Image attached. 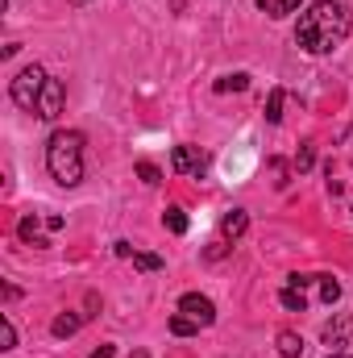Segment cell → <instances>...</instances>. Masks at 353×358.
<instances>
[{"label": "cell", "instance_id": "9c48e42d", "mask_svg": "<svg viewBox=\"0 0 353 358\" xmlns=\"http://www.w3.org/2000/svg\"><path fill=\"white\" fill-rule=\"evenodd\" d=\"M274 342H278V355H283V358H299V355H303V338H299L295 329H278V338H274Z\"/></svg>", "mask_w": 353, "mask_h": 358}, {"label": "cell", "instance_id": "6da1fadb", "mask_svg": "<svg viewBox=\"0 0 353 358\" xmlns=\"http://www.w3.org/2000/svg\"><path fill=\"white\" fill-rule=\"evenodd\" d=\"M350 38V8L341 0H312L299 13L295 25V46L308 55H333Z\"/></svg>", "mask_w": 353, "mask_h": 358}, {"label": "cell", "instance_id": "44dd1931", "mask_svg": "<svg viewBox=\"0 0 353 358\" xmlns=\"http://www.w3.org/2000/svg\"><path fill=\"white\" fill-rule=\"evenodd\" d=\"M133 267L137 271H163V259L158 255H133Z\"/></svg>", "mask_w": 353, "mask_h": 358}, {"label": "cell", "instance_id": "ac0fdd59", "mask_svg": "<svg viewBox=\"0 0 353 358\" xmlns=\"http://www.w3.org/2000/svg\"><path fill=\"white\" fill-rule=\"evenodd\" d=\"M212 88H216V92H246V88H250V76H246V71H237V76H225V80H216Z\"/></svg>", "mask_w": 353, "mask_h": 358}, {"label": "cell", "instance_id": "ba28073f", "mask_svg": "<svg viewBox=\"0 0 353 358\" xmlns=\"http://www.w3.org/2000/svg\"><path fill=\"white\" fill-rule=\"evenodd\" d=\"M246 229H250V213H246V208H233V213L220 217V238H225V242H237Z\"/></svg>", "mask_w": 353, "mask_h": 358}, {"label": "cell", "instance_id": "5b68a950", "mask_svg": "<svg viewBox=\"0 0 353 358\" xmlns=\"http://www.w3.org/2000/svg\"><path fill=\"white\" fill-rule=\"evenodd\" d=\"M63 100H67V88H63V80H46V88L38 96V117L42 121H59V113H63Z\"/></svg>", "mask_w": 353, "mask_h": 358}, {"label": "cell", "instance_id": "d4e9b609", "mask_svg": "<svg viewBox=\"0 0 353 358\" xmlns=\"http://www.w3.org/2000/svg\"><path fill=\"white\" fill-rule=\"evenodd\" d=\"M171 4H175V8H183V4H187V0H171Z\"/></svg>", "mask_w": 353, "mask_h": 358}, {"label": "cell", "instance_id": "8992f818", "mask_svg": "<svg viewBox=\"0 0 353 358\" xmlns=\"http://www.w3.org/2000/svg\"><path fill=\"white\" fill-rule=\"evenodd\" d=\"M179 313L191 317V321H200V325H212V321H216V304H212L208 296H200V292H187V296L179 300Z\"/></svg>", "mask_w": 353, "mask_h": 358}, {"label": "cell", "instance_id": "d6986e66", "mask_svg": "<svg viewBox=\"0 0 353 358\" xmlns=\"http://www.w3.org/2000/svg\"><path fill=\"white\" fill-rule=\"evenodd\" d=\"M312 163H316V146H312V142H303V146H299V155H295V171L303 176V171H312Z\"/></svg>", "mask_w": 353, "mask_h": 358}, {"label": "cell", "instance_id": "7a4b0ae2", "mask_svg": "<svg viewBox=\"0 0 353 358\" xmlns=\"http://www.w3.org/2000/svg\"><path fill=\"white\" fill-rule=\"evenodd\" d=\"M46 167H50L54 183L75 187V183L84 179V134H80V129H59V134H50V142H46Z\"/></svg>", "mask_w": 353, "mask_h": 358}, {"label": "cell", "instance_id": "484cf974", "mask_svg": "<svg viewBox=\"0 0 353 358\" xmlns=\"http://www.w3.org/2000/svg\"><path fill=\"white\" fill-rule=\"evenodd\" d=\"M71 4H75V8H80V4H88V0H71Z\"/></svg>", "mask_w": 353, "mask_h": 358}, {"label": "cell", "instance_id": "4316f807", "mask_svg": "<svg viewBox=\"0 0 353 358\" xmlns=\"http://www.w3.org/2000/svg\"><path fill=\"white\" fill-rule=\"evenodd\" d=\"M329 358H345V355H341V350H337V355H329Z\"/></svg>", "mask_w": 353, "mask_h": 358}, {"label": "cell", "instance_id": "52a82bcc", "mask_svg": "<svg viewBox=\"0 0 353 358\" xmlns=\"http://www.w3.org/2000/svg\"><path fill=\"white\" fill-rule=\"evenodd\" d=\"M350 338H353V317H350V313H337V317H333V321H329V325L320 329V342H324L329 350H333V346L341 350V346H345Z\"/></svg>", "mask_w": 353, "mask_h": 358}, {"label": "cell", "instance_id": "277c9868", "mask_svg": "<svg viewBox=\"0 0 353 358\" xmlns=\"http://www.w3.org/2000/svg\"><path fill=\"white\" fill-rule=\"evenodd\" d=\"M171 167H175L179 176H191V179H200L204 171H208V155L200 150V146H175L171 150Z\"/></svg>", "mask_w": 353, "mask_h": 358}, {"label": "cell", "instance_id": "4fadbf2b", "mask_svg": "<svg viewBox=\"0 0 353 358\" xmlns=\"http://www.w3.org/2000/svg\"><path fill=\"white\" fill-rule=\"evenodd\" d=\"M278 304L291 308V313H303V308H308V296H303L299 287H283V292H278Z\"/></svg>", "mask_w": 353, "mask_h": 358}, {"label": "cell", "instance_id": "5bb4252c", "mask_svg": "<svg viewBox=\"0 0 353 358\" xmlns=\"http://www.w3.org/2000/svg\"><path fill=\"white\" fill-rule=\"evenodd\" d=\"M283 100H287V92H283V88H274L270 96H266V121H270V125H278V121H283Z\"/></svg>", "mask_w": 353, "mask_h": 358}, {"label": "cell", "instance_id": "3957f363", "mask_svg": "<svg viewBox=\"0 0 353 358\" xmlns=\"http://www.w3.org/2000/svg\"><path fill=\"white\" fill-rule=\"evenodd\" d=\"M46 80H50V76H46L38 63H33V67H25V71H17V76H13V84H8L13 104L33 113V108H38V96H42V88H46Z\"/></svg>", "mask_w": 353, "mask_h": 358}, {"label": "cell", "instance_id": "9a60e30c", "mask_svg": "<svg viewBox=\"0 0 353 358\" xmlns=\"http://www.w3.org/2000/svg\"><path fill=\"white\" fill-rule=\"evenodd\" d=\"M200 329H204V325H200V321H191V317H183V313L171 317V334H175V338H191V334H200Z\"/></svg>", "mask_w": 353, "mask_h": 358}, {"label": "cell", "instance_id": "83f0119b", "mask_svg": "<svg viewBox=\"0 0 353 358\" xmlns=\"http://www.w3.org/2000/svg\"><path fill=\"white\" fill-rule=\"evenodd\" d=\"M133 358H146V355H133Z\"/></svg>", "mask_w": 353, "mask_h": 358}, {"label": "cell", "instance_id": "8fae6325", "mask_svg": "<svg viewBox=\"0 0 353 358\" xmlns=\"http://www.w3.org/2000/svg\"><path fill=\"white\" fill-rule=\"evenodd\" d=\"M299 4H303V0H258V8L270 13V17H291Z\"/></svg>", "mask_w": 353, "mask_h": 358}, {"label": "cell", "instance_id": "ffe728a7", "mask_svg": "<svg viewBox=\"0 0 353 358\" xmlns=\"http://www.w3.org/2000/svg\"><path fill=\"white\" fill-rule=\"evenodd\" d=\"M137 179L150 183V187H158V183H163V171H158L154 163H137Z\"/></svg>", "mask_w": 353, "mask_h": 358}, {"label": "cell", "instance_id": "e0dca14e", "mask_svg": "<svg viewBox=\"0 0 353 358\" xmlns=\"http://www.w3.org/2000/svg\"><path fill=\"white\" fill-rule=\"evenodd\" d=\"M17 234H21V242H33V246H46V238H38V217H21V225H17Z\"/></svg>", "mask_w": 353, "mask_h": 358}, {"label": "cell", "instance_id": "7c38bea8", "mask_svg": "<svg viewBox=\"0 0 353 358\" xmlns=\"http://www.w3.org/2000/svg\"><path fill=\"white\" fill-rule=\"evenodd\" d=\"M316 287H320V300H324V304H337V300H341V283H337L333 275H316Z\"/></svg>", "mask_w": 353, "mask_h": 358}, {"label": "cell", "instance_id": "7402d4cb", "mask_svg": "<svg viewBox=\"0 0 353 358\" xmlns=\"http://www.w3.org/2000/svg\"><path fill=\"white\" fill-rule=\"evenodd\" d=\"M0 325H4V346H0V350H13V346H17V329H13V321L4 317Z\"/></svg>", "mask_w": 353, "mask_h": 358}, {"label": "cell", "instance_id": "30bf717a", "mask_svg": "<svg viewBox=\"0 0 353 358\" xmlns=\"http://www.w3.org/2000/svg\"><path fill=\"white\" fill-rule=\"evenodd\" d=\"M80 325H84L80 313H59L54 325H50V334H54V338H71V334H80Z\"/></svg>", "mask_w": 353, "mask_h": 358}, {"label": "cell", "instance_id": "603a6c76", "mask_svg": "<svg viewBox=\"0 0 353 358\" xmlns=\"http://www.w3.org/2000/svg\"><path fill=\"white\" fill-rule=\"evenodd\" d=\"M117 255H121V259H133V255H137V250H133V246H129V242H117Z\"/></svg>", "mask_w": 353, "mask_h": 358}, {"label": "cell", "instance_id": "cb8c5ba5", "mask_svg": "<svg viewBox=\"0 0 353 358\" xmlns=\"http://www.w3.org/2000/svg\"><path fill=\"white\" fill-rule=\"evenodd\" d=\"M112 355H117L112 346H100V350H91V358H112Z\"/></svg>", "mask_w": 353, "mask_h": 358}, {"label": "cell", "instance_id": "2e32d148", "mask_svg": "<svg viewBox=\"0 0 353 358\" xmlns=\"http://www.w3.org/2000/svg\"><path fill=\"white\" fill-rule=\"evenodd\" d=\"M163 225H167L171 234H187V213H183L179 204H171V208L163 213Z\"/></svg>", "mask_w": 353, "mask_h": 358}]
</instances>
